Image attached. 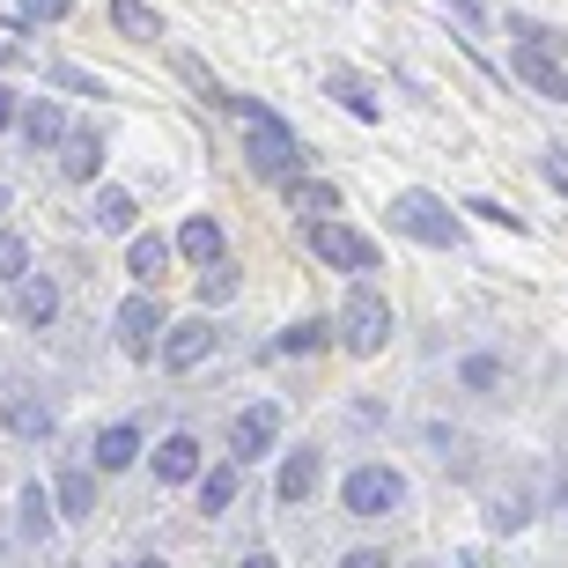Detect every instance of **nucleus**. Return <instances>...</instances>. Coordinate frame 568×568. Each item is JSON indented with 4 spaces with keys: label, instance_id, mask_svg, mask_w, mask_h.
<instances>
[{
    "label": "nucleus",
    "instance_id": "f257e3e1",
    "mask_svg": "<svg viewBox=\"0 0 568 568\" xmlns=\"http://www.w3.org/2000/svg\"><path fill=\"white\" fill-rule=\"evenodd\" d=\"M339 347H347V355H384V339H392V303H384L377 288H355L347 295V303H339Z\"/></svg>",
    "mask_w": 568,
    "mask_h": 568
},
{
    "label": "nucleus",
    "instance_id": "f03ea898",
    "mask_svg": "<svg viewBox=\"0 0 568 568\" xmlns=\"http://www.w3.org/2000/svg\"><path fill=\"white\" fill-rule=\"evenodd\" d=\"M392 230L399 236H414V244H436V252H450L458 244V214L443 207L436 192H392Z\"/></svg>",
    "mask_w": 568,
    "mask_h": 568
},
{
    "label": "nucleus",
    "instance_id": "7ed1b4c3",
    "mask_svg": "<svg viewBox=\"0 0 568 568\" xmlns=\"http://www.w3.org/2000/svg\"><path fill=\"white\" fill-rule=\"evenodd\" d=\"M339 503L355 509V517H392V509L406 503V473H392V465H355L347 487H339Z\"/></svg>",
    "mask_w": 568,
    "mask_h": 568
},
{
    "label": "nucleus",
    "instance_id": "20e7f679",
    "mask_svg": "<svg viewBox=\"0 0 568 568\" xmlns=\"http://www.w3.org/2000/svg\"><path fill=\"white\" fill-rule=\"evenodd\" d=\"M244 155H252V170H258V178H274V185H295V178H303V148H295V133L281 126V119L252 126Z\"/></svg>",
    "mask_w": 568,
    "mask_h": 568
},
{
    "label": "nucleus",
    "instance_id": "39448f33",
    "mask_svg": "<svg viewBox=\"0 0 568 568\" xmlns=\"http://www.w3.org/2000/svg\"><path fill=\"white\" fill-rule=\"evenodd\" d=\"M311 252L325 266H347V274H377V244L362 230H347V222H311Z\"/></svg>",
    "mask_w": 568,
    "mask_h": 568
},
{
    "label": "nucleus",
    "instance_id": "423d86ee",
    "mask_svg": "<svg viewBox=\"0 0 568 568\" xmlns=\"http://www.w3.org/2000/svg\"><path fill=\"white\" fill-rule=\"evenodd\" d=\"M274 436H281V406H274V399L244 406V414H236V428H230V458H236V465L274 458Z\"/></svg>",
    "mask_w": 568,
    "mask_h": 568
},
{
    "label": "nucleus",
    "instance_id": "0eeeda50",
    "mask_svg": "<svg viewBox=\"0 0 568 568\" xmlns=\"http://www.w3.org/2000/svg\"><path fill=\"white\" fill-rule=\"evenodd\" d=\"M163 333H170V317H163L155 295H126V303H119V347H126V355H155Z\"/></svg>",
    "mask_w": 568,
    "mask_h": 568
},
{
    "label": "nucleus",
    "instance_id": "6e6552de",
    "mask_svg": "<svg viewBox=\"0 0 568 568\" xmlns=\"http://www.w3.org/2000/svg\"><path fill=\"white\" fill-rule=\"evenodd\" d=\"M509 74L531 82L539 97H554V104H568V67L554 60V52H539V44H517V52H509Z\"/></svg>",
    "mask_w": 568,
    "mask_h": 568
},
{
    "label": "nucleus",
    "instance_id": "1a4fd4ad",
    "mask_svg": "<svg viewBox=\"0 0 568 568\" xmlns=\"http://www.w3.org/2000/svg\"><path fill=\"white\" fill-rule=\"evenodd\" d=\"M207 355H214V325H207V317H185V325H170V333H163V362H170V369H200Z\"/></svg>",
    "mask_w": 568,
    "mask_h": 568
},
{
    "label": "nucleus",
    "instance_id": "9d476101",
    "mask_svg": "<svg viewBox=\"0 0 568 568\" xmlns=\"http://www.w3.org/2000/svg\"><path fill=\"white\" fill-rule=\"evenodd\" d=\"M155 480H170V487L200 480V436H163L155 443Z\"/></svg>",
    "mask_w": 568,
    "mask_h": 568
},
{
    "label": "nucleus",
    "instance_id": "9b49d317",
    "mask_svg": "<svg viewBox=\"0 0 568 568\" xmlns=\"http://www.w3.org/2000/svg\"><path fill=\"white\" fill-rule=\"evenodd\" d=\"M317 473H325V458H317V450H288V458H281V473H274V495H281V503H311Z\"/></svg>",
    "mask_w": 568,
    "mask_h": 568
},
{
    "label": "nucleus",
    "instance_id": "f8f14e48",
    "mask_svg": "<svg viewBox=\"0 0 568 568\" xmlns=\"http://www.w3.org/2000/svg\"><path fill=\"white\" fill-rule=\"evenodd\" d=\"M281 200H288L295 214H311V222L339 214V185H333V178H295V185H281Z\"/></svg>",
    "mask_w": 568,
    "mask_h": 568
},
{
    "label": "nucleus",
    "instance_id": "ddd939ff",
    "mask_svg": "<svg viewBox=\"0 0 568 568\" xmlns=\"http://www.w3.org/2000/svg\"><path fill=\"white\" fill-rule=\"evenodd\" d=\"M16 126H22V141H30V148H60L67 141V111L52 104V97H38V104H22Z\"/></svg>",
    "mask_w": 568,
    "mask_h": 568
},
{
    "label": "nucleus",
    "instance_id": "4468645a",
    "mask_svg": "<svg viewBox=\"0 0 568 568\" xmlns=\"http://www.w3.org/2000/svg\"><path fill=\"white\" fill-rule=\"evenodd\" d=\"M60 170L74 178V185H89V178L104 170V141H97V133H67L60 141Z\"/></svg>",
    "mask_w": 568,
    "mask_h": 568
},
{
    "label": "nucleus",
    "instance_id": "2eb2a0df",
    "mask_svg": "<svg viewBox=\"0 0 568 568\" xmlns=\"http://www.w3.org/2000/svg\"><path fill=\"white\" fill-rule=\"evenodd\" d=\"M16 311H22V325H52V317H60V288H52V281H30L22 274V288H16Z\"/></svg>",
    "mask_w": 568,
    "mask_h": 568
},
{
    "label": "nucleus",
    "instance_id": "dca6fc26",
    "mask_svg": "<svg viewBox=\"0 0 568 568\" xmlns=\"http://www.w3.org/2000/svg\"><path fill=\"white\" fill-rule=\"evenodd\" d=\"M133 458H141V436H133L126 422H119V428H104V436H97V473H126Z\"/></svg>",
    "mask_w": 568,
    "mask_h": 568
},
{
    "label": "nucleus",
    "instance_id": "f3484780",
    "mask_svg": "<svg viewBox=\"0 0 568 568\" xmlns=\"http://www.w3.org/2000/svg\"><path fill=\"white\" fill-rule=\"evenodd\" d=\"M178 252H185V258H200V266H214V258H222V230H214L207 214H192L185 230H178Z\"/></svg>",
    "mask_w": 568,
    "mask_h": 568
},
{
    "label": "nucleus",
    "instance_id": "a211bd4d",
    "mask_svg": "<svg viewBox=\"0 0 568 568\" xmlns=\"http://www.w3.org/2000/svg\"><path fill=\"white\" fill-rule=\"evenodd\" d=\"M126 266H133V281H141V288H155V281H163V266H170V244H163V236H133Z\"/></svg>",
    "mask_w": 568,
    "mask_h": 568
},
{
    "label": "nucleus",
    "instance_id": "6ab92c4d",
    "mask_svg": "<svg viewBox=\"0 0 568 568\" xmlns=\"http://www.w3.org/2000/svg\"><path fill=\"white\" fill-rule=\"evenodd\" d=\"M60 509L67 517H89V509H97V473H89V465H67L60 473Z\"/></svg>",
    "mask_w": 568,
    "mask_h": 568
},
{
    "label": "nucleus",
    "instance_id": "aec40b11",
    "mask_svg": "<svg viewBox=\"0 0 568 568\" xmlns=\"http://www.w3.org/2000/svg\"><path fill=\"white\" fill-rule=\"evenodd\" d=\"M111 30H126V38H163V16H155L148 0H111Z\"/></svg>",
    "mask_w": 568,
    "mask_h": 568
},
{
    "label": "nucleus",
    "instance_id": "412c9836",
    "mask_svg": "<svg viewBox=\"0 0 568 568\" xmlns=\"http://www.w3.org/2000/svg\"><path fill=\"white\" fill-rule=\"evenodd\" d=\"M133 222H141V207H133V192H97V230L126 236Z\"/></svg>",
    "mask_w": 568,
    "mask_h": 568
},
{
    "label": "nucleus",
    "instance_id": "4be33fe9",
    "mask_svg": "<svg viewBox=\"0 0 568 568\" xmlns=\"http://www.w3.org/2000/svg\"><path fill=\"white\" fill-rule=\"evenodd\" d=\"M325 339H333V325H325V317H303V325H288L274 347H281V355H317Z\"/></svg>",
    "mask_w": 568,
    "mask_h": 568
},
{
    "label": "nucleus",
    "instance_id": "5701e85b",
    "mask_svg": "<svg viewBox=\"0 0 568 568\" xmlns=\"http://www.w3.org/2000/svg\"><path fill=\"white\" fill-rule=\"evenodd\" d=\"M333 97H339L347 111H355L362 126H377V119H384V104H377V97H369V89L355 82V74H333Z\"/></svg>",
    "mask_w": 568,
    "mask_h": 568
},
{
    "label": "nucleus",
    "instance_id": "b1692460",
    "mask_svg": "<svg viewBox=\"0 0 568 568\" xmlns=\"http://www.w3.org/2000/svg\"><path fill=\"white\" fill-rule=\"evenodd\" d=\"M236 503V465H214V473H200V509H230Z\"/></svg>",
    "mask_w": 568,
    "mask_h": 568
},
{
    "label": "nucleus",
    "instance_id": "393cba45",
    "mask_svg": "<svg viewBox=\"0 0 568 568\" xmlns=\"http://www.w3.org/2000/svg\"><path fill=\"white\" fill-rule=\"evenodd\" d=\"M8 428H16V436H52V414H44L38 399H8Z\"/></svg>",
    "mask_w": 568,
    "mask_h": 568
},
{
    "label": "nucleus",
    "instance_id": "a878e982",
    "mask_svg": "<svg viewBox=\"0 0 568 568\" xmlns=\"http://www.w3.org/2000/svg\"><path fill=\"white\" fill-rule=\"evenodd\" d=\"M230 295H236V266H230V258H214L207 274H200V303L214 311V303H230Z\"/></svg>",
    "mask_w": 568,
    "mask_h": 568
},
{
    "label": "nucleus",
    "instance_id": "bb28decb",
    "mask_svg": "<svg viewBox=\"0 0 568 568\" xmlns=\"http://www.w3.org/2000/svg\"><path fill=\"white\" fill-rule=\"evenodd\" d=\"M458 377H465V392H495V384H503V362L495 355H465Z\"/></svg>",
    "mask_w": 568,
    "mask_h": 568
},
{
    "label": "nucleus",
    "instance_id": "cd10ccee",
    "mask_svg": "<svg viewBox=\"0 0 568 568\" xmlns=\"http://www.w3.org/2000/svg\"><path fill=\"white\" fill-rule=\"evenodd\" d=\"M22 531H52V495H44V487H22Z\"/></svg>",
    "mask_w": 568,
    "mask_h": 568
},
{
    "label": "nucleus",
    "instance_id": "c85d7f7f",
    "mask_svg": "<svg viewBox=\"0 0 568 568\" xmlns=\"http://www.w3.org/2000/svg\"><path fill=\"white\" fill-rule=\"evenodd\" d=\"M22 274H30V244L16 230H0V281H22Z\"/></svg>",
    "mask_w": 568,
    "mask_h": 568
},
{
    "label": "nucleus",
    "instance_id": "c756f323",
    "mask_svg": "<svg viewBox=\"0 0 568 568\" xmlns=\"http://www.w3.org/2000/svg\"><path fill=\"white\" fill-rule=\"evenodd\" d=\"M67 8H74V0H22V16H30V22H60Z\"/></svg>",
    "mask_w": 568,
    "mask_h": 568
},
{
    "label": "nucleus",
    "instance_id": "7c9ffc66",
    "mask_svg": "<svg viewBox=\"0 0 568 568\" xmlns=\"http://www.w3.org/2000/svg\"><path fill=\"white\" fill-rule=\"evenodd\" d=\"M465 214H480V222H495V230H525V222H517V214H503V207H495V200H473V207H465Z\"/></svg>",
    "mask_w": 568,
    "mask_h": 568
},
{
    "label": "nucleus",
    "instance_id": "2f4dec72",
    "mask_svg": "<svg viewBox=\"0 0 568 568\" xmlns=\"http://www.w3.org/2000/svg\"><path fill=\"white\" fill-rule=\"evenodd\" d=\"M52 82H67V89H82V97H97V82H89L82 67H52Z\"/></svg>",
    "mask_w": 568,
    "mask_h": 568
},
{
    "label": "nucleus",
    "instance_id": "473e14b6",
    "mask_svg": "<svg viewBox=\"0 0 568 568\" xmlns=\"http://www.w3.org/2000/svg\"><path fill=\"white\" fill-rule=\"evenodd\" d=\"M339 568H392V554H369V547H362V554H347Z\"/></svg>",
    "mask_w": 568,
    "mask_h": 568
},
{
    "label": "nucleus",
    "instance_id": "72a5a7b5",
    "mask_svg": "<svg viewBox=\"0 0 568 568\" xmlns=\"http://www.w3.org/2000/svg\"><path fill=\"white\" fill-rule=\"evenodd\" d=\"M547 178H554V185L568 192V155H561V148H547Z\"/></svg>",
    "mask_w": 568,
    "mask_h": 568
},
{
    "label": "nucleus",
    "instance_id": "f704fd0d",
    "mask_svg": "<svg viewBox=\"0 0 568 568\" xmlns=\"http://www.w3.org/2000/svg\"><path fill=\"white\" fill-rule=\"evenodd\" d=\"M16 119H22V111H16V89H0V133L16 126Z\"/></svg>",
    "mask_w": 568,
    "mask_h": 568
},
{
    "label": "nucleus",
    "instance_id": "c9c22d12",
    "mask_svg": "<svg viewBox=\"0 0 568 568\" xmlns=\"http://www.w3.org/2000/svg\"><path fill=\"white\" fill-rule=\"evenodd\" d=\"M244 568H281V561H274V554H252V561H244Z\"/></svg>",
    "mask_w": 568,
    "mask_h": 568
},
{
    "label": "nucleus",
    "instance_id": "e433bc0d",
    "mask_svg": "<svg viewBox=\"0 0 568 568\" xmlns=\"http://www.w3.org/2000/svg\"><path fill=\"white\" fill-rule=\"evenodd\" d=\"M133 568H163V561H133Z\"/></svg>",
    "mask_w": 568,
    "mask_h": 568
},
{
    "label": "nucleus",
    "instance_id": "4c0bfd02",
    "mask_svg": "<svg viewBox=\"0 0 568 568\" xmlns=\"http://www.w3.org/2000/svg\"><path fill=\"white\" fill-rule=\"evenodd\" d=\"M0 207H8V185H0Z\"/></svg>",
    "mask_w": 568,
    "mask_h": 568
}]
</instances>
